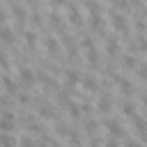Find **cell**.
<instances>
[{
	"label": "cell",
	"instance_id": "ac0fdd59",
	"mask_svg": "<svg viewBox=\"0 0 147 147\" xmlns=\"http://www.w3.org/2000/svg\"><path fill=\"white\" fill-rule=\"evenodd\" d=\"M48 18H51V25H53V28H57V30H62V28H64V23H62V18H60L57 14H51Z\"/></svg>",
	"mask_w": 147,
	"mask_h": 147
},
{
	"label": "cell",
	"instance_id": "44dd1931",
	"mask_svg": "<svg viewBox=\"0 0 147 147\" xmlns=\"http://www.w3.org/2000/svg\"><path fill=\"white\" fill-rule=\"evenodd\" d=\"M124 67H131V69L138 67V64H136V57H133V55H126V57H124Z\"/></svg>",
	"mask_w": 147,
	"mask_h": 147
},
{
	"label": "cell",
	"instance_id": "7a4b0ae2",
	"mask_svg": "<svg viewBox=\"0 0 147 147\" xmlns=\"http://www.w3.org/2000/svg\"><path fill=\"white\" fill-rule=\"evenodd\" d=\"M110 25H113L117 32H126V30H129V23H126V18H124L122 14H113V21H110Z\"/></svg>",
	"mask_w": 147,
	"mask_h": 147
},
{
	"label": "cell",
	"instance_id": "d4e9b609",
	"mask_svg": "<svg viewBox=\"0 0 147 147\" xmlns=\"http://www.w3.org/2000/svg\"><path fill=\"white\" fill-rule=\"evenodd\" d=\"M64 2H67V0H51V5H53V7H60V5H64Z\"/></svg>",
	"mask_w": 147,
	"mask_h": 147
},
{
	"label": "cell",
	"instance_id": "603a6c76",
	"mask_svg": "<svg viewBox=\"0 0 147 147\" xmlns=\"http://www.w3.org/2000/svg\"><path fill=\"white\" fill-rule=\"evenodd\" d=\"M30 23H32V25H41V16H39V14H32V16H30Z\"/></svg>",
	"mask_w": 147,
	"mask_h": 147
},
{
	"label": "cell",
	"instance_id": "7c38bea8",
	"mask_svg": "<svg viewBox=\"0 0 147 147\" xmlns=\"http://www.w3.org/2000/svg\"><path fill=\"white\" fill-rule=\"evenodd\" d=\"M21 145V140H16L11 133H5V138H2V147H18Z\"/></svg>",
	"mask_w": 147,
	"mask_h": 147
},
{
	"label": "cell",
	"instance_id": "9a60e30c",
	"mask_svg": "<svg viewBox=\"0 0 147 147\" xmlns=\"http://www.w3.org/2000/svg\"><path fill=\"white\" fill-rule=\"evenodd\" d=\"M87 62H90L92 67H96V64H99V53H96L94 48H90V51H87Z\"/></svg>",
	"mask_w": 147,
	"mask_h": 147
},
{
	"label": "cell",
	"instance_id": "ba28073f",
	"mask_svg": "<svg viewBox=\"0 0 147 147\" xmlns=\"http://www.w3.org/2000/svg\"><path fill=\"white\" fill-rule=\"evenodd\" d=\"M2 41L9 46V44H14V30H11V25L9 23H5V28H2Z\"/></svg>",
	"mask_w": 147,
	"mask_h": 147
},
{
	"label": "cell",
	"instance_id": "f546056e",
	"mask_svg": "<svg viewBox=\"0 0 147 147\" xmlns=\"http://www.w3.org/2000/svg\"><path fill=\"white\" fill-rule=\"evenodd\" d=\"M145 2H147V0H145Z\"/></svg>",
	"mask_w": 147,
	"mask_h": 147
},
{
	"label": "cell",
	"instance_id": "cb8c5ba5",
	"mask_svg": "<svg viewBox=\"0 0 147 147\" xmlns=\"http://www.w3.org/2000/svg\"><path fill=\"white\" fill-rule=\"evenodd\" d=\"M138 48H140V51H147V39L140 37V39H138Z\"/></svg>",
	"mask_w": 147,
	"mask_h": 147
},
{
	"label": "cell",
	"instance_id": "484cf974",
	"mask_svg": "<svg viewBox=\"0 0 147 147\" xmlns=\"http://www.w3.org/2000/svg\"><path fill=\"white\" fill-rule=\"evenodd\" d=\"M106 147H117V142H115V140H110V142H108Z\"/></svg>",
	"mask_w": 147,
	"mask_h": 147
},
{
	"label": "cell",
	"instance_id": "7402d4cb",
	"mask_svg": "<svg viewBox=\"0 0 147 147\" xmlns=\"http://www.w3.org/2000/svg\"><path fill=\"white\" fill-rule=\"evenodd\" d=\"M113 5H115L117 9H126V7H129V0H113Z\"/></svg>",
	"mask_w": 147,
	"mask_h": 147
},
{
	"label": "cell",
	"instance_id": "d6986e66",
	"mask_svg": "<svg viewBox=\"0 0 147 147\" xmlns=\"http://www.w3.org/2000/svg\"><path fill=\"white\" fill-rule=\"evenodd\" d=\"M122 110H124V115H131V117H133V115H136V103H131V101H129V103H124V106H122Z\"/></svg>",
	"mask_w": 147,
	"mask_h": 147
},
{
	"label": "cell",
	"instance_id": "30bf717a",
	"mask_svg": "<svg viewBox=\"0 0 147 147\" xmlns=\"http://www.w3.org/2000/svg\"><path fill=\"white\" fill-rule=\"evenodd\" d=\"M39 117H44V119H53V117H55V108L48 106V103L41 106V108H39Z\"/></svg>",
	"mask_w": 147,
	"mask_h": 147
},
{
	"label": "cell",
	"instance_id": "e0dca14e",
	"mask_svg": "<svg viewBox=\"0 0 147 147\" xmlns=\"http://www.w3.org/2000/svg\"><path fill=\"white\" fill-rule=\"evenodd\" d=\"M21 147H39V142L34 138H30V136H23L21 138Z\"/></svg>",
	"mask_w": 147,
	"mask_h": 147
},
{
	"label": "cell",
	"instance_id": "52a82bcc",
	"mask_svg": "<svg viewBox=\"0 0 147 147\" xmlns=\"http://www.w3.org/2000/svg\"><path fill=\"white\" fill-rule=\"evenodd\" d=\"M115 83L119 85V90H122L124 94H131V92H133V85H131V83H129L124 76H117V78H115Z\"/></svg>",
	"mask_w": 147,
	"mask_h": 147
},
{
	"label": "cell",
	"instance_id": "277c9868",
	"mask_svg": "<svg viewBox=\"0 0 147 147\" xmlns=\"http://www.w3.org/2000/svg\"><path fill=\"white\" fill-rule=\"evenodd\" d=\"M78 80H80V76H78V71H76V69H67V71H64V85H67V87L76 85Z\"/></svg>",
	"mask_w": 147,
	"mask_h": 147
},
{
	"label": "cell",
	"instance_id": "ffe728a7",
	"mask_svg": "<svg viewBox=\"0 0 147 147\" xmlns=\"http://www.w3.org/2000/svg\"><path fill=\"white\" fill-rule=\"evenodd\" d=\"M136 69H138V76H140L142 80H147V64H138Z\"/></svg>",
	"mask_w": 147,
	"mask_h": 147
},
{
	"label": "cell",
	"instance_id": "3957f363",
	"mask_svg": "<svg viewBox=\"0 0 147 147\" xmlns=\"http://www.w3.org/2000/svg\"><path fill=\"white\" fill-rule=\"evenodd\" d=\"M110 108H113V99L106 96V94H101V96L96 99V110H99V113H108Z\"/></svg>",
	"mask_w": 147,
	"mask_h": 147
},
{
	"label": "cell",
	"instance_id": "4fadbf2b",
	"mask_svg": "<svg viewBox=\"0 0 147 147\" xmlns=\"http://www.w3.org/2000/svg\"><path fill=\"white\" fill-rule=\"evenodd\" d=\"M23 39H25L28 48H34V44H37V34L34 32H23Z\"/></svg>",
	"mask_w": 147,
	"mask_h": 147
},
{
	"label": "cell",
	"instance_id": "9c48e42d",
	"mask_svg": "<svg viewBox=\"0 0 147 147\" xmlns=\"http://www.w3.org/2000/svg\"><path fill=\"white\" fill-rule=\"evenodd\" d=\"M44 46H46V51H48L51 55H55V53H57V48H60V44H57L53 37H46V39H44Z\"/></svg>",
	"mask_w": 147,
	"mask_h": 147
},
{
	"label": "cell",
	"instance_id": "8992f818",
	"mask_svg": "<svg viewBox=\"0 0 147 147\" xmlns=\"http://www.w3.org/2000/svg\"><path fill=\"white\" fill-rule=\"evenodd\" d=\"M9 9H11V16L16 18V21H25V9L21 7V5H14V2H9Z\"/></svg>",
	"mask_w": 147,
	"mask_h": 147
},
{
	"label": "cell",
	"instance_id": "5bb4252c",
	"mask_svg": "<svg viewBox=\"0 0 147 147\" xmlns=\"http://www.w3.org/2000/svg\"><path fill=\"white\" fill-rule=\"evenodd\" d=\"M106 51H108L110 55H117V51H119L117 41H115V39H108V41H106Z\"/></svg>",
	"mask_w": 147,
	"mask_h": 147
},
{
	"label": "cell",
	"instance_id": "2e32d148",
	"mask_svg": "<svg viewBox=\"0 0 147 147\" xmlns=\"http://www.w3.org/2000/svg\"><path fill=\"white\" fill-rule=\"evenodd\" d=\"M83 87H85V90H94V87H96V78H94V76H85V78H83Z\"/></svg>",
	"mask_w": 147,
	"mask_h": 147
},
{
	"label": "cell",
	"instance_id": "4316f807",
	"mask_svg": "<svg viewBox=\"0 0 147 147\" xmlns=\"http://www.w3.org/2000/svg\"><path fill=\"white\" fill-rule=\"evenodd\" d=\"M126 147H140V142H129Z\"/></svg>",
	"mask_w": 147,
	"mask_h": 147
},
{
	"label": "cell",
	"instance_id": "83f0119b",
	"mask_svg": "<svg viewBox=\"0 0 147 147\" xmlns=\"http://www.w3.org/2000/svg\"><path fill=\"white\" fill-rule=\"evenodd\" d=\"M142 106H145V108H147V94H145V96H142Z\"/></svg>",
	"mask_w": 147,
	"mask_h": 147
},
{
	"label": "cell",
	"instance_id": "8fae6325",
	"mask_svg": "<svg viewBox=\"0 0 147 147\" xmlns=\"http://www.w3.org/2000/svg\"><path fill=\"white\" fill-rule=\"evenodd\" d=\"M69 23L71 25H80V11H78V7L69 9Z\"/></svg>",
	"mask_w": 147,
	"mask_h": 147
},
{
	"label": "cell",
	"instance_id": "5b68a950",
	"mask_svg": "<svg viewBox=\"0 0 147 147\" xmlns=\"http://www.w3.org/2000/svg\"><path fill=\"white\" fill-rule=\"evenodd\" d=\"M106 129H108V133H113V138H119V136H124V131H122V124H119V122H115V119L106 122Z\"/></svg>",
	"mask_w": 147,
	"mask_h": 147
},
{
	"label": "cell",
	"instance_id": "f1b7e54d",
	"mask_svg": "<svg viewBox=\"0 0 147 147\" xmlns=\"http://www.w3.org/2000/svg\"><path fill=\"white\" fill-rule=\"evenodd\" d=\"M51 147H60V145H57V142H53V145H51Z\"/></svg>",
	"mask_w": 147,
	"mask_h": 147
},
{
	"label": "cell",
	"instance_id": "6da1fadb",
	"mask_svg": "<svg viewBox=\"0 0 147 147\" xmlns=\"http://www.w3.org/2000/svg\"><path fill=\"white\" fill-rule=\"evenodd\" d=\"M37 78H39V74H34L32 69H28V67H21L18 69V85L21 87H32L34 83H37Z\"/></svg>",
	"mask_w": 147,
	"mask_h": 147
}]
</instances>
